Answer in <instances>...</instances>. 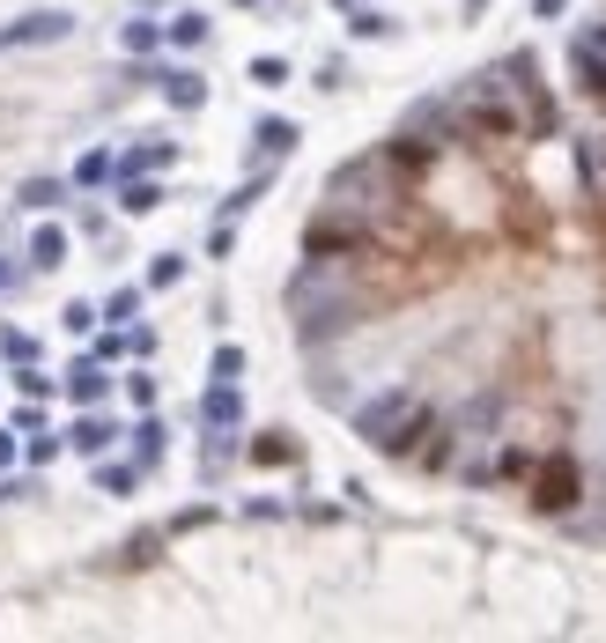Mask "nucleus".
<instances>
[{
    "label": "nucleus",
    "instance_id": "nucleus-24",
    "mask_svg": "<svg viewBox=\"0 0 606 643\" xmlns=\"http://www.w3.org/2000/svg\"><path fill=\"white\" fill-rule=\"evenodd\" d=\"M126 400H134V407H156V377L134 370V377H126Z\"/></svg>",
    "mask_w": 606,
    "mask_h": 643
},
{
    "label": "nucleus",
    "instance_id": "nucleus-14",
    "mask_svg": "<svg viewBox=\"0 0 606 643\" xmlns=\"http://www.w3.org/2000/svg\"><path fill=\"white\" fill-rule=\"evenodd\" d=\"M163 37H170V45H185V52H193V45H207V15H200V8H185V15H178V23H170Z\"/></svg>",
    "mask_w": 606,
    "mask_h": 643
},
{
    "label": "nucleus",
    "instance_id": "nucleus-17",
    "mask_svg": "<svg viewBox=\"0 0 606 643\" xmlns=\"http://www.w3.org/2000/svg\"><path fill=\"white\" fill-rule=\"evenodd\" d=\"M119 45H126V52H156V45H163V23H148V15H141V23L119 30Z\"/></svg>",
    "mask_w": 606,
    "mask_h": 643
},
{
    "label": "nucleus",
    "instance_id": "nucleus-28",
    "mask_svg": "<svg viewBox=\"0 0 606 643\" xmlns=\"http://www.w3.org/2000/svg\"><path fill=\"white\" fill-rule=\"evenodd\" d=\"M0 466H15V429H0Z\"/></svg>",
    "mask_w": 606,
    "mask_h": 643
},
{
    "label": "nucleus",
    "instance_id": "nucleus-5",
    "mask_svg": "<svg viewBox=\"0 0 606 643\" xmlns=\"http://www.w3.org/2000/svg\"><path fill=\"white\" fill-rule=\"evenodd\" d=\"M170 163H178V141H148V148H126L119 156V178H156Z\"/></svg>",
    "mask_w": 606,
    "mask_h": 643
},
{
    "label": "nucleus",
    "instance_id": "nucleus-11",
    "mask_svg": "<svg viewBox=\"0 0 606 643\" xmlns=\"http://www.w3.org/2000/svg\"><path fill=\"white\" fill-rule=\"evenodd\" d=\"M60 193H67L60 178H30L23 193H15V207H23V215H45V207H60Z\"/></svg>",
    "mask_w": 606,
    "mask_h": 643
},
{
    "label": "nucleus",
    "instance_id": "nucleus-20",
    "mask_svg": "<svg viewBox=\"0 0 606 643\" xmlns=\"http://www.w3.org/2000/svg\"><path fill=\"white\" fill-rule=\"evenodd\" d=\"M0 355H8V363H37V340L8 326V333H0Z\"/></svg>",
    "mask_w": 606,
    "mask_h": 643
},
{
    "label": "nucleus",
    "instance_id": "nucleus-9",
    "mask_svg": "<svg viewBox=\"0 0 606 643\" xmlns=\"http://www.w3.org/2000/svg\"><path fill=\"white\" fill-rule=\"evenodd\" d=\"M163 97L178 104V111H200V104H207V82H200V74H185V67H178V74H163Z\"/></svg>",
    "mask_w": 606,
    "mask_h": 643
},
{
    "label": "nucleus",
    "instance_id": "nucleus-16",
    "mask_svg": "<svg viewBox=\"0 0 606 643\" xmlns=\"http://www.w3.org/2000/svg\"><path fill=\"white\" fill-rule=\"evenodd\" d=\"M185 281V252H156V267H148V289H178Z\"/></svg>",
    "mask_w": 606,
    "mask_h": 643
},
{
    "label": "nucleus",
    "instance_id": "nucleus-2",
    "mask_svg": "<svg viewBox=\"0 0 606 643\" xmlns=\"http://www.w3.org/2000/svg\"><path fill=\"white\" fill-rule=\"evenodd\" d=\"M60 37H74V15H67V8H30V15H15V23H0V52L60 45Z\"/></svg>",
    "mask_w": 606,
    "mask_h": 643
},
{
    "label": "nucleus",
    "instance_id": "nucleus-13",
    "mask_svg": "<svg viewBox=\"0 0 606 643\" xmlns=\"http://www.w3.org/2000/svg\"><path fill=\"white\" fill-rule=\"evenodd\" d=\"M134 466L148 474V466H163V422H141L134 429Z\"/></svg>",
    "mask_w": 606,
    "mask_h": 643
},
{
    "label": "nucleus",
    "instance_id": "nucleus-19",
    "mask_svg": "<svg viewBox=\"0 0 606 643\" xmlns=\"http://www.w3.org/2000/svg\"><path fill=\"white\" fill-rule=\"evenodd\" d=\"M252 82H259V89H281V82H289V60H274V52H259V60H252Z\"/></svg>",
    "mask_w": 606,
    "mask_h": 643
},
{
    "label": "nucleus",
    "instance_id": "nucleus-21",
    "mask_svg": "<svg viewBox=\"0 0 606 643\" xmlns=\"http://www.w3.org/2000/svg\"><path fill=\"white\" fill-rule=\"evenodd\" d=\"M15 392H23V400H52V377H37L30 363H15Z\"/></svg>",
    "mask_w": 606,
    "mask_h": 643
},
{
    "label": "nucleus",
    "instance_id": "nucleus-27",
    "mask_svg": "<svg viewBox=\"0 0 606 643\" xmlns=\"http://www.w3.org/2000/svg\"><path fill=\"white\" fill-rule=\"evenodd\" d=\"M52 451H60V437H45V429H30V466H45Z\"/></svg>",
    "mask_w": 606,
    "mask_h": 643
},
{
    "label": "nucleus",
    "instance_id": "nucleus-26",
    "mask_svg": "<svg viewBox=\"0 0 606 643\" xmlns=\"http://www.w3.org/2000/svg\"><path fill=\"white\" fill-rule=\"evenodd\" d=\"M237 370H244V348H215V377H230V385H237Z\"/></svg>",
    "mask_w": 606,
    "mask_h": 643
},
{
    "label": "nucleus",
    "instance_id": "nucleus-6",
    "mask_svg": "<svg viewBox=\"0 0 606 643\" xmlns=\"http://www.w3.org/2000/svg\"><path fill=\"white\" fill-rule=\"evenodd\" d=\"M237 414H244L237 385H230V377H215V385H207V400H200V422H207V429H237Z\"/></svg>",
    "mask_w": 606,
    "mask_h": 643
},
{
    "label": "nucleus",
    "instance_id": "nucleus-3",
    "mask_svg": "<svg viewBox=\"0 0 606 643\" xmlns=\"http://www.w3.org/2000/svg\"><path fill=\"white\" fill-rule=\"evenodd\" d=\"M533 503L540 510H570L577 503V459H547L540 481H533Z\"/></svg>",
    "mask_w": 606,
    "mask_h": 643
},
{
    "label": "nucleus",
    "instance_id": "nucleus-12",
    "mask_svg": "<svg viewBox=\"0 0 606 643\" xmlns=\"http://www.w3.org/2000/svg\"><path fill=\"white\" fill-rule=\"evenodd\" d=\"M252 141H259V156H289V148H296V126H289V119H259Z\"/></svg>",
    "mask_w": 606,
    "mask_h": 643
},
{
    "label": "nucleus",
    "instance_id": "nucleus-23",
    "mask_svg": "<svg viewBox=\"0 0 606 643\" xmlns=\"http://www.w3.org/2000/svg\"><path fill=\"white\" fill-rule=\"evenodd\" d=\"M60 326H67V333H89V326H97V304H82V296H74V304L60 311Z\"/></svg>",
    "mask_w": 606,
    "mask_h": 643
},
{
    "label": "nucleus",
    "instance_id": "nucleus-25",
    "mask_svg": "<svg viewBox=\"0 0 606 643\" xmlns=\"http://www.w3.org/2000/svg\"><path fill=\"white\" fill-rule=\"evenodd\" d=\"M141 311V289H119V296H111V304L97 311V318H134Z\"/></svg>",
    "mask_w": 606,
    "mask_h": 643
},
{
    "label": "nucleus",
    "instance_id": "nucleus-22",
    "mask_svg": "<svg viewBox=\"0 0 606 643\" xmlns=\"http://www.w3.org/2000/svg\"><path fill=\"white\" fill-rule=\"evenodd\" d=\"M134 481H141V466H104V496H134Z\"/></svg>",
    "mask_w": 606,
    "mask_h": 643
},
{
    "label": "nucleus",
    "instance_id": "nucleus-1",
    "mask_svg": "<svg viewBox=\"0 0 606 643\" xmlns=\"http://www.w3.org/2000/svg\"><path fill=\"white\" fill-rule=\"evenodd\" d=\"M422 429H429V407L414 400V392H385V400H370L363 414H355V437H363L370 451H392V459H407Z\"/></svg>",
    "mask_w": 606,
    "mask_h": 643
},
{
    "label": "nucleus",
    "instance_id": "nucleus-18",
    "mask_svg": "<svg viewBox=\"0 0 606 643\" xmlns=\"http://www.w3.org/2000/svg\"><path fill=\"white\" fill-rule=\"evenodd\" d=\"M252 459H259V466H289V459H296V444L274 429V437H259V444H252Z\"/></svg>",
    "mask_w": 606,
    "mask_h": 643
},
{
    "label": "nucleus",
    "instance_id": "nucleus-15",
    "mask_svg": "<svg viewBox=\"0 0 606 643\" xmlns=\"http://www.w3.org/2000/svg\"><path fill=\"white\" fill-rule=\"evenodd\" d=\"M111 170H119V156H111V148H89V156L74 163V185H104Z\"/></svg>",
    "mask_w": 606,
    "mask_h": 643
},
{
    "label": "nucleus",
    "instance_id": "nucleus-4",
    "mask_svg": "<svg viewBox=\"0 0 606 643\" xmlns=\"http://www.w3.org/2000/svg\"><path fill=\"white\" fill-rule=\"evenodd\" d=\"M60 385H67V400H82V407H97V400H104V392H111V377H104V363H97V355H82V363H74V370L60 377Z\"/></svg>",
    "mask_w": 606,
    "mask_h": 643
},
{
    "label": "nucleus",
    "instance_id": "nucleus-8",
    "mask_svg": "<svg viewBox=\"0 0 606 643\" xmlns=\"http://www.w3.org/2000/svg\"><path fill=\"white\" fill-rule=\"evenodd\" d=\"M111 437H119V429H111L104 414H82V422H74V429H67L60 444H74V451H82V459H97V451H104Z\"/></svg>",
    "mask_w": 606,
    "mask_h": 643
},
{
    "label": "nucleus",
    "instance_id": "nucleus-29",
    "mask_svg": "<svg viewBox=\"0 0 606 643\" xmlns=\"http://www.w3.org/2000/svg\"><path fill=\"white\" fill-rule=\"evenodd\" d=\"M15 289V259H0V296H8Z\"/></svg>",
    "mask_w": 606,
    "mask_h": 643
},
{
    "label": "nucleus",
    "instance_id": "nucleus-10",
    "mask_svg": "<svg viewBox=\"0 0 606 643\" xmlns=\"http://www.w3.org/2000/svg\"><path fill=\"white\" fill-rule=\"evenodd\" d=\"M119 207H126V215H156V207H163V185H156V178H126V185H119Z\"/></svg>",
    "mask_w": 606,
    "mask_h": 643
},
{
    "label": "nucleus",
    "instance_id": "nucleus-30",
    "mask_svg": "<svg viewBox=\"0 0 606 643\" xmlns=\"http://www.w3.org/2000/svg\"><path fill=\"white\" fill-rule=\"evenodd\" d=\"M244 8H252V0H244Z\"/></svg>",
    "mask_w": 606,
    "mask_h": 643
},
{
    "label": "nucleus",
    "instance_id": "nucleus-7",
    "mask_svg": "<svg viewBox=\"0 0 606 643\" xmlns=\"http://www.w3.org/2000/svg\"><path fill=\"white\" fill-rule=\"evenodd\" d=\"M30 267L37 274L67 267V230H60V222H37V230H30Z\"/></svg>",
    "mask_w": 606,
    "mask_h": 643
}]
</instances>
